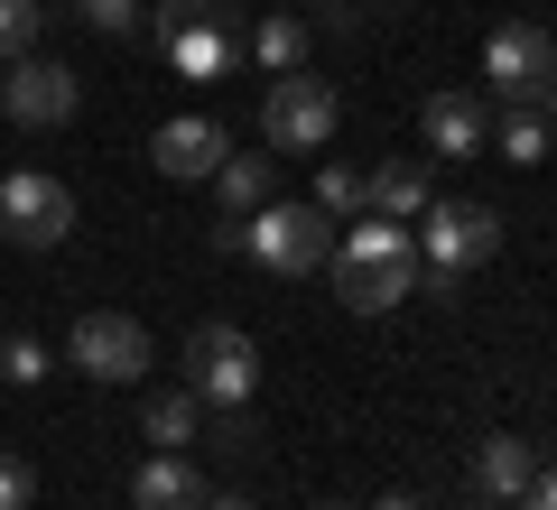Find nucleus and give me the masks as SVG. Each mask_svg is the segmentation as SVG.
I'll use <instances>...</instances> for the list:
<instances>
[{"label": "nucleus", "mask_w": 557, "mask_h": 510, "mask_svg": "<svg viewBox=\"0 0 557 510\" xmlns=\"http://www.w3.org/2000/svg\"><path fill=\"white\" fill-rule=\"evenodd\" d=\"M75 10H84V28H112V38H131V28L149 20L139 0H75Z\"/></svg>", "instance_id": "obj_25"}, {"label": "nucleus", "mask_w": 557, "mask_h": 510, "mask_svg": "<svg viewBox=\"0 0 557 510\" xmlns=\"http://www.w3.org/2000/svg\"><path fill=\"white\" fill-rule=\"evenodd\" d=\"M539 112H548V121H557V75H548V94H539Z\"/></svg>", "instance_id": "obj_29"}, {"label": "nucleus", "mask_w": 557, "mask_h": 510, "mask_svg": "<svg viewBox=\"0 0 557 510\" xmlns=\"http://www.w3.org/2000/svg\"><path fill=\"white\" fill-rule=\"evenodd\" d=\"M428 204L437 196H428V167H418V158H381L372 177H362V214L372 223H418Z\"/></svg>", "instance_id": "obj_13"}, {"label": "nucleus", "mask_w": 557, "mask_h": 510, "mask_svg": "<svg viewBox=\"0 0 557 510\" xmlns=\"http://www.w3.org/2000/svg\"><path fill=\"white\" fill-rule=\"evenodd\" d=\"M205 510H260V501H242V492H233V501H205Z\"/></svg>", "instance_id": "obj_30"}, {"label": "nucleus", "mask_w": 557, "mask_h": 510, "mask_svg": "<svg viewBox=\"0 0 557 510\" xmlns=\"http://www.w3.org/2000/svg\"><path fill=\"white\" fill-rule=\"evenodd\" d=\"M307 510H354V501H307Z\"/></svg>", "instance_id": "obj_31"}, {"label": "nucleus", "mask_w": 557, "mask_h": 510, "mask_svg": "<svg viewBox=\"0 0 557 510\" xmlns=\"http://www.w3.org/2000/svg\"><path fill=\"white\" fill-rule=\"evenodd\" d=\"M325 278H335V297H344L354 315H391L399 297L418 288V241L399 233V223H372V214H362L354 233L325 251Z\"/></svg>", "instance_id": "obj_1"}, {"label": "nucleus", "mask_w": 557, "mask_h": 510, "mask_svg": "<svg viewBox=\"0 0 557 510\" xmlns=\"http://www.w3.org/2000/svg\"><path fill=\"white\" fill-rule=\"evenodd\" d=\"M65 362H75L84 381H149L159 372V344H149V325L139 315H75V334H65Z\"/></svg>", "instance_id": "obj_5"}, {"label": "nucleus", "mask_w": 557, "mask_h": 510, "mask_svg": "<svg viewBox=\"0 0 557 510\" xmlns=\"http://www.w3.org/2000/svg\"><path fill=\"white\" fill-rule=\"evenodd\" d=\"M242 251L260 260L270 278H317L325 251H335V223L317 214V204H260V214H242Z\"/></svg>", "instance_id": "obj_2"}, {"label": "nucleus", "mask_w": 557, "mask_h": 510, "mask_svg": "<svg viewBox=\"0 0 557 510\" xmlns=\"http://www.w3.org/2000/svg\"><path fill=\"white\" fill-rule=\"evenodd\" d=\"M0 233L20 241V251H57L75 233V196L57 177H38V167H10L0 177Z\"/></svg>", "instance_id": "obj_9"}, {"label": "nucleus", "mask_w": 557, "mask_h": 510, "mask_svg": "<svg viewBox=\"0 0 557 510\" xmlns=\"http://www.w3.org/2000/svg\"><path fill=\"white\" fill-rule=\"evenodd\" d=\"M214 20H233V0H159V10H149L139 28L168 47V38H186V28H214Z\"/></svg>", "instance_id": "obj_21"}, {"label": "nucleus", "mask_w": 557, "mask_h": 510, "mask_svg": "<svg viewBox=\"0 0 557 510\" xmlns=\"http://www.w3.org/2000/svg\"><path fill=\"white\" fill-rule=\"evenodd\" d=\"M372 510H428V501H418V492H381Z\"/></svg>", "instance_id": "obj_28"}, {"label": "nucleus", "mask_w": 557, "mask_h": 510, "mask_svg": "<svg viewBox=\"0 0 557 510\" xmlns=\"http://www.w3.org/2000/svg\"><path fill=\"white\" fill-rule=\"evenodd\" d=\"M84 102V75L65 57H20V65H0V112L20 121V130H65Z\"/></svg>", "instance_id": "obj_7"}, {"label": "nucleus", "mask_w": 557, "mask_h": 510, "mask_svg": "<svg viewBox=\"0 0 557 510\" xmlns=\"http://www.w3.org/2000/svg\"><path fill=\"white\" fill-rule=\"evenodd\" d=\"M186 390L205 399V409H251L260 390V344L242 325H196L186 334Z\"/></svg>", "instance_id": "obj_3"}, {"label": "nucleus", "mask_w": 557, "mask_h": 510, "mask_svg": "<svg viewBox=\"0 0 557 510\" xmlns=\"http://www.w3.org/2000/svg\"><path fill=\"white\" fill-rule=\"evenodd\" d=\"M418 130H428L437 158H483V149H493V112H483V94H428Z\"/></svg>", "instance_id": "obj_12"}, {"label": "nucleus", "mask_w": 557, "mask_h": 510, "mask_svg": "<svg viewBox=\"0 0 557 510\" xmlns=\"http://www.w3.org/2000/svg\"><path fill=\"white\" fill-rule=\"evenodd\" d=\"M251 57L270 65V75H298V65H307V20H260L251 28Z\"/></svg>", "instance_id": "obj_20"}, {"label": "nucleus", "mask_w": 557, "mask_h": 510, "mask_svg": "<svg viewBox=\"0 0 557 510\" xmlns=\"http://www.w3.org/2000/svg\"><path fill=\"white\" fill-rule=\"evenodd\" d=\"M520 510H557V464L530 473V492H520Z\"/></svg>", "instance_id": "obj_27"}, {"label": "nucleus", "mask_w": 557, "mask_h": 510, "mask_svg": "<svg viewBox=\"0 0 557 510\" xmlns=\"http://www.w3.org/2000/svg\"><path fill=\"white\" fill-rule=\"evenodd\" d=\"M168 65H177L186 84H223L242 65V28L214 20V28H186V38H168Z\"/></svg>", "instance_id": "obj_15"}, {"label": "nucleus", "mask_w": 557, "mask_h": 510, "mask_svg": "<svg viewBox=\"0 0 557 510\" xmlns=\"http://www.w3.org/2000/svg\"><path fill=\"white\" fill-rule=\"evenodd\" d=\"M307 204H317L325 223H362V167L325 158V167H317V196H307Z\"/></svg>", "instance_id": "obj_19"}, {"label": "nucleus", "mask_w": 557, "mask_h": 510, "mask_svg": "<svg viewBox=\"0 0 557 510\" xmlns=\"http://www.w3.org/2000/svg\"><path fill=\"white\" fill-rule=\"evenodd\" d=\"M335 121H344V102H335V84L325 75H278L270 84V102H260V139L270 149H288V158H317L325 139H335Z\"/></svg>", "instance_id": "obj_4"}, {"label": "nucleus", "mask_w": 557, "mask_h": 510, "mask_svg": "<svg viewBox=\"0 0 557 510\" xmlns=\"http://www.w3.org/2000/svg\"><path fill=\"white\" fill-rule=\"evenodd\" d=\"M205 186H214V196H223V214H233V223H242V214H260V204L278 196V177H270V158H260V149H251V158L233 149V158H223V167H214V177H205Z\"/></svg>", "instance_id": "obj_16"}, {"label": "nucleus", "mask_w": 557, "mask_h": 510, "mask_svg": "<svg viewBox=\"0 0 557 510\" xmlns=\"http://www.w3.org/2000/svg\"><path fill=\"white\" fill-rule=\"evenodd\" d=\"M418 251H428V270H437V288H456L465 270H483V260L502 251V204H428V233H418Z\"/></svg>", "instance_id": "obj_6"}, {"label": "nucleus", "mask_w": 557, "mask_h": 510, "mask_svg": "<svg viewBox=\"0 0 557 510\" xmlns=\"http://www.w3.org/2000/svg\"><path fill=\"white\" fill-rule=\"evenodd\" d=\"M548 75H557V38L539 20H511V28L483 38V84H493L502 112H511V102H539V94H548Z\"/></svg>", "instance_id": "obj_8"}, {"label": "nucleus", "mask_w": 557, "mask_h": 510, "mask_svg": "<svg viewBox=\"0 0 557 510\" xmlns=\"http://www.w3.org/2000/svg\"><path fill=\"white\" fill-rule=\"evenodd\" d=\"M530 473H539V446H530V436H511V427L474 436V492H483L493 510H520V492H530Z\"/></svg>", "instance_id": "obj_11"}, {"label": "nucleus", "mask_w": 557, "mask_h": 510, "mask_svg": "<svg viewBox=\"0 0 557 510\" xmlns=\"http://www.w3.org/2000/svg\"><path fill=\"white\" fill-rule=\"evenodd\" d=\"M38 28H47V10H38V0H0V65L38 57Z\"/></svg>", "instance_id": "obj_22"}, {"label": "nucleus", "mask_w": 557, "mask_h": 510, "mask_svg": "<svg viewBox=\"0 0 557 510\" xmlns=\"http://www.w3.org/2000/svg\"><path fill=\"white\" fill-rule=\"evenodd\" d=\"M149 158H159V177H177V186H205L233 158V130L223 121H205V112H177V121H159V139H149Z\"/></svg>", "instance_id": "obj_10"}, {"label": "nucleus", "mask_w": 557, "mask_h": 510, "mask_svg": "<svg viewBox=\"0 0 557 510\" xmlns=\"http://www.w3.org/2000/svg\"><path fill=\"white\" fill-rule=\"evenodd\" d=\"M214 492L196 483V464L186 455H149V464L131 473V510H205Z\"/></svg>", "instance_id": "obj_14"}, {"label": "nucleus", "mask_w": 557, "mask_h": 510, "mask_svg": "<svg viewBox=\"0 0 557 510\" xmlns=\"http://www.w3.org/2000/svg\"><path fill=\"white\" fill-rule=\"evenodd\" d=\"M28 501H38V473L20 455H0V510H28Z\"/></svg>", "instance_id": "obj_26"}, {"label": "nucleus", "mask_w": 557, "mask_h": 510, "mask_svg": "<svg viewBox=\"0 0 557 510\" xmlns=\"http://www.w3.org/2000/svg\"><path fill=\"white\" fill-rule=\"evenodd\" d=\"M205 446H223V455H251V446H260L251 409H214V418H205Z\"/></svg>", "instance_id": "obj_24"}, {"label": "nucleus", "mask_w": 557, "mask_h": 510, "mask_svg": "<svg viewBox=\"0 0 557 510\" xmlns=\"http://www.w3.org/2000/svg\"><path fill=\"white\" fill-rule=\"evenodd\" d=\"M139 427H149V446H159V455H177V446H196V436H205V399L196 390H149Z\"/></svg>", "instance_id": "obj_17"}, {"label": "nucleus", "mask_w": 557, "mask_h": 510, "mask_svg": "<svg viewBox=\"0 0 557 510\" xmlns=\"http://www.w3.org/2000/svg\"><path fill=\"white\" fill-rule=\"evenodd\" d=\"M0 381H10V390H28V381H47V344H28V334H10V344H0Z\"/></svg>", "instance_id": "obj_23"}, {"label": "nucleus", "mask_w": 557, "mask_h": 510, "mask_svg": "<svg viewBox=\"0 0 557 510\" xmlns=\"http://www.w3.org/2000/svg\"><path fill=\"white\" fill-rule=\"evenodd\" d=\"M493 149H502V158H520V167H539V158L557 149V121L539 112V102H511V112L493 121Z\"/></svg>", "instance_id": "obj_18"}]
</instances>
